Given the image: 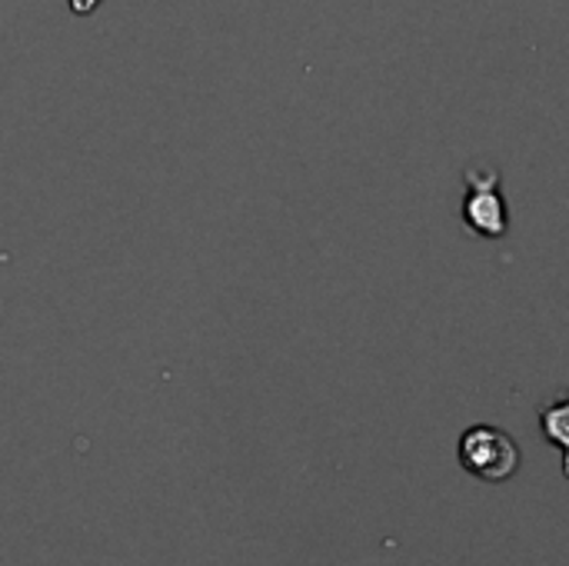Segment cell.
I'll return each mask as SVG.
<instances>
[{
	"label": "cell",
	"mask_w": 569,
	"mask_h": 566,
	"mask_svg": "<svg viewBox=\"0 0 569 566\" xmlns=\"http://www.w3.org/2000/svg\"><path fill=\"white\" fill-rule=\"evenodd\" d=\"M457 457H460V467L483 484H507L520 474V464H523L520 444L507 430L490 427V424H477L463 430L457 444Z\"/></svg>",
	"instance_id": "6da1fadb"
},
{
	"label": "cell",
	"mask_w": 569,
	"mask_h": 566,
	"mask_svg": "<svg viewBox=\"0 0 569 566\" xmlns=\"http://www.w3.org/2000/svg\"><path fill=\"white\" fill-rule=\"evenodd\" d=\"M540 430L543 437L560 450L563 457V470H567V454H569V400L567 394L553 397L550 404L540 407Z\"/></svg>",
	"instance_id": "3957f363"
},
{
	"label": "cell",
	"mask_w": 569,
	"mask_h": 566,
	"mask_svg": "<svg viewBox=\"0 0 569 566\" xmlns=\"http://www.w3.org/2000/svg\"><path fill=\"white\" fill-rule=\"evenodd\" d=\"M460 217L480 237H490V240L507 237L510 217H507V200L500 190V170L497 167H467Z\"/></svg>",
	"instance_id": "7a4b0ae2"
}]
</instances>
